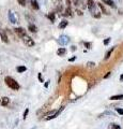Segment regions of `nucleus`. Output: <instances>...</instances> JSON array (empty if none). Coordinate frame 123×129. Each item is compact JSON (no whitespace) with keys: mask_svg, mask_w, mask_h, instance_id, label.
<instances>
[{"mask_svg":"<svg viewBox=\"0 0 123 129\" xmlns=\"http://www.w3.org/2000/svg\"><path fill=\"white\" fill-rule=\"evenodd\" d=\"M5 82L8 86H9L11 89H13V90H18L19 88H21V86H19V84L15 81L14 79H12L10 78V76H7V78L5 79Z\"/></svg>","mask_w":123,"mask_h":129,"instance_id":"1","label":"nucleus"},{"mask_svg":"<svg viewBox=\"0 0 123 129\" xmlns=\"http://www.w3.org/2000/svg\"><path fill=\"white\" fill-rule=\"evenodd\" d=\"M58 42H59V44H60V45H66V44L70 42V39H69V37H67V36L62 35V36H60V38L58 39Z\"/></svg>","mask_w":123,"mask_h":129,"instance_id":"2","label":"nucleus"},{"mask_svg":"<svg viewBox=\"0 0 123 129\" xmlns=\"http://www.w3.org/2000/svg\"><path fill=\"white\" fill-rule=\"evenodd\" d=\"M14 32L18 36V37H21V38H24V37L26 36V31H25V29H24V28H22V27L15 28V29H14Z\"/></svg>","mask_w":123,"mask_h":129,"instance_id":"3","label":"nucleus"},{"mask_svg":"<svg viewBox=\"0 0 123 129\" xmlns=\"http://www.w3.org/2000/svg\"><path fill=\"white\" fill-rule=\"evenodd\" d=\"M24 43H25L27 46H33L34 45V41L30 37H28V36H25V37H24Z\"/></svg>","mask_w":123,"mask_h":129,"instance_id":"4","label":"nucleus"},{"mask_svg":"<svg viewBox=\"0 0 123 129\" xmlns=\"http://www.w3.org/2000/svg\"><path fill=\"white\" fill-rule=\"evenodd\" d=\"M87 8L89 9L90 12H93L95 9V3L93 0H87Z\"/></svg>","mask_w":123,"mask_h":129,"instance_id":"5","label":"nucleus"},{"mask_svg":"<svg viewBox=\"0 0 123 129\" xmlns=\"http://www.w3.org/2000/svg\"><path fill=\"white\" fill-rule=\"evenodd\" d=\"M9 19H10V22H11V23H13V24H15V23H17V22H18L17 17L15 16V14H14L12 11L9 12Z\"/></svg>","mask_w":123,"mask_h":129,"instance_id":"6","label":"nucleus"},{"mask_svg":"<svg viewBox=\"0 0 123 129\" xmlns=\"http://www.w3.org/2000/svg\"><path fill=\"white\" fill-rule=\"evenodd\" d=\"M0 38H1V40H2V41L5 42V43H9V38H8L6 31H3V30L0 31Z\"/></svg>","mask_w":123,"mask_h":129,"instance_id":"7","label":"nucleus"},{"mask_svg":"<svg viewBox=\"0 0 123 129\" xmlns=\"http://www.w3.org/2000/svg\"><path fill=\"white\" fill-rule=\"evenodd\" d=\"M63 109H64V106H62L60 109H59V111H56V113H55V114L54 115H51L50 116V117H48V118H47V120H49V119H54V118H56L57 117V116L59 115V114H60V113L63 111Z\"/></svg>","mask_w":123,"mask_h":129,"instance_id":"8","label":"nucleus"},{"mask_svg":"<svg viewBox=\"0 0 123 129\" xmlns=\"http://www.w3.org/2000/svg\"><path fill=\"white\" fill-rule=\"evenodd\" d=\"M103 1V3H104V5H107L108 7H111L112 9H114V8H116V5H114V2L112 1V0H102Z\"/></svg>","mask_w":123,"mask_h":129,"instance_id":"9","label":"nucleus"},{"mask_svg":"<svg viewBox=\"0 0 123 129\" xmlns=\"http://www.w3.org/2000/svg\"><path fill=\"white\" fill-rule=\"evenodd\" d=\"M97 6H98V8H100L101 11H102L105 15H108V14H109V12L106 10V8L104 7V5H103V3H101V2H100V3H97Z\"/></svg>","mask_w":123,"mask_h":129,"instance_id":"10","label":"nucleus"},{"mask_svg":"<svg viewBox=\"0 0 123 129\" xmlns=\"http://www.w3.org/2000/svg\"><path fill=\"white\" fill-rule=\"evenodd\" d=\"M66 53V48L65 47H60V48H58V51H57V55L58 56H63Z\"/></svg>","mask_w":123,"mask_h":129,"instance_id":"11","label":"nucleus"},{"mask_svg":"<svg viewBox=\"0 0 123 129\" xmlns=\"http://www.w3.org/2000/svg\"><path fill=\"white\" fill-rule=\"evenodd\" d=\"M28 29H29V31H31V32H33V34H35V32L38 31V27L35 26V25H33V24H29Z\"/></svg>","mask_w":123,"mask_h":129,"instance_id":"12","label":"nucleus"},{"mask_svg":"<svg viewBox=\"0 0 123 129\" xmlns=\"http://www.w3.org/2000/svg\"><path fill=\"white\" fill-rule=\"evenodd\" d=\"M30 3H31V8H32V9H34V10H39L40 9V7H39L38 2H37V0H31Z\"/></svg>","mask_w":123,"mask_h":129,"instance_id":"13","label":"nucleus"},{"mask_svg":"<svg viewBox=\"0 0 123 129\" xmlns=\"http://www.w3.org/2000/svg\"><path fill=\"white\" fill-rule=\"evenodd\" d=\"M9 102H10V99L8 98V97H3V98L1 99V104L3 107H7L8 104H9Z\"/></svg>","mask_w":123,"mask_h":129,"instance_id":"14","label":"nucleus"},{"mask_svg":"<svg viewBox=\"0 0 123 129\" xmlns=\"http://www.w3.org/2000/svg\"><path fill=\"white\" fill-rule=\"evenodd\" d=\"M109 99H110V100H122V99H123V95H116V96H111Z\"/></svg>","mask_w":123,"mask_h":129,"instance_id":"15","label":"nucleus"},{"mask_svg":"<svg viewBox=\"0 0 123 129\" xmlns=\"http://www.w3.org/2000/svg\"><path fill=\"white\" fill-rule=\"evenodd\" d=\"M64 15L65 16H72V10H71V8L70 7H66V9L64 11Z\"/></svg>","mask_w":123,"mask_h":129,"instance_id":"16","label":"nucleus"},{"mask_svg":"<svg viewBox=\"0 0 123 129\" xmlns=\"http://www.w3.org/2000/svg\"><path fill=\"white\" fill-rule=\"evenodd\" d=\"M67 24H69V22L65 21V19H63V21L59 24V28H61V29H63V28H65L67 26Z\"/></svg>","mask_w":123,"mask_h":129,"instance_id":"17","label":"nucleus"},{"mask_svg":"<svg viewBox=\"0 0 123 129\" xmlns=\"http://www.w3.org/2000/svg\"><path fill=\"white\" fill-rule=\"evenodd\" d=\"M16 70H17L18 73H23V72H25L27 70V68L25 66H19V67L16 68Z\"/></svg>","mask_w":123,"mask_h":129,"instance_id":"18","label":"nucleus"},{"mask_svg":"<svg viewBox=\"0 0 123 129\" xmlns=\"http://www.w3.org/2000/svg\"><path fill=\"white\" fill-rule=\"evenodd\" d=\"M108 129H121V128H120V126H119V125L114 124V123H111V124H109Z\"/></svg>","mask_w":123,"mask_h":129,"instance_id":"19","label":"nucleus"},{"mask_svg":"<svg viewBox=\"0 0 123 129\" xmlns=\"http://www.w3.org/2000/svg\"><path fill=\"white\" fill-rule=\"evenodd\" d=\"M113 50H114V47H111V50H109V51L106 53V56H105V59H106V60L110 57V55H111V53L113 52Z\"/></svg>","mask_w":123,"mask_h":129,"instance_id":"20","label":"nucleus"},{"mask_svg":"<svg viewBox=\"0 0 123 129\" xmlns=\"http://www.w3.org/2000/svg\"><path fill=\"white\" fill-rule=\"evenodd\" d=\"M47 16H48V18L50 19V22H51V23H54V22H55V19H56V17H55V13H49Z\"/></svg>","mask_w":123,"mask_h":129,"instance_id":"21","label":"nucleus"},{"mask_svg":"<svg viewBox=\"0 0 123 129\" xmlns=\"http://www.w3.org/2000/svg\"><path fill=\"white\" fill-rule=\"evenodd\" d=\"M28 113H29V109L27 108L26 110H25V112H24V114H23V118H24V119H25V118L27 117V115H28Z\"/></svg>","mask_w":123,"mask_h":129,"instance_id":"22","label":"nucleus"},{"mask_svg":"<svg viewBox=\"0 0 123 129\" xmlns=\"http://www.w3.org/2000/svg\"><path fill=\"white\" fill-rule=\"evenodd\" d=\"M26 18L28 19V21H34V17H33V16H30L29 13H27V14H26Z\"/></svg>","mask_w":123,"mask_h":129,"instance_id":"23","label":"nucleus"},{"mask_svg":"<svg viewBox=\"0 0 123 129\" xmlns=\"http://www.w3.org/2000/svg\"><path fill=\"white\" fill-rule=\"evenodd\" d=\"M18 3H19V6H22V7H25L26 6V0H17Z\"/></svg>","mask_w":123,"mask_h":129,"instance_id":"24","label":"nucleus"},{"mask_svg":"<svg viewBox=\"0 0 123 129\" xmlns=\"http://www.w3.org/2000/svg\"><path fill=\"white\" fill-rule=\"evenodd\" d=\"M87 66H88L89 68H93V67L95 66V63H94V62H92V61H89L88 63H87Z\"/></svg>","mask_w":123,"mask_h":129,"instance_id":"25","label":"nucleus"},{"mask_svg":"<svg viewBox=\"0 0 123 129\" xmlns=\"http://www.w3.org/2000/svg\"><path fill=\"white\" fill-rule=\"evenodd\" d=\"M110 40H111L110 38H107V39H105V40H104V45H108V43L110 42Z\"/></svg>","mask_w":123,"mask_h":129,"instance_id":"26","label":"nucleus"},{"mask_svg":"<svg viewBox=\"0 0 123 129\" xmlns=\"http://www.w3.org/2000/svg\"><path fill=\"white\" fill-rule=\"evenodd\" d=\"M93 16L95 18H100L101 17V13H98V12H96V13H93Z\"/></svg>","mask_w":123,"mask_h":129,"instance_id":"27","label":"nucleus"},{"mask_svg":"<svg viewBox=\"0 0 123 129\" xmlns=\"http://www.w3.org/2000/svg\"><path fill=\"white\" fill-rule=\"evenodd\" d=\"M116 111L119 113V114L123 115V109H119V108H117V109H116Z\"/></svg>","mask_w":123,"mask_h":129,"instance_id":"28","label":"nucleus"},{"mask_svg":"<svg viewBox=\"0 0 123 129\" xmlns=\"http://www.w3.org/2000/svg\"><path fill=\"white\" fill-rule=\"evenodd\" d=\"M38 78H39V81H40V82H43V76H42V74H41V73H39Z\"/></svg>","mask_w":123,"mask_h":129,"instance_id":"29","label":"nucleus"},{"mask_svg":"<svg viewBox=\"0 0 123 129\" xmlns=\"http://www.w3.org/2000/svg\"><path fill=\"white\" fill-rule=\"evenodd\" d=\"M110 74H111V72H107V73L104 75V79H107V78H109Z\"/></svg>","mask_w":123,"mask_h":129,"instance_id":"30","label":"nucleus"},{"mask_svg":"<svg viewBox=\"0 0 123 129\" xmlns=\"http://www.w3.org/2000/svg\"><path fill=\"white\" fill-rule=\"evenodd\" d=\"M72 1H73V3H74L75 6H78L79 5V0H72Z\"/></svg>","mask_w":123,"mask_h":129,"instance_id":"31","label":"nucleus"},{"mask_svg":"<svg viewBox=\"0 0 123 129\" xmlns=\"http://www.w3.org/2000/svg\"><path fill=\"white\" fill-rule=\"evenodd\" d=\"M65 3H66V7H70V5H71V0H65Z\"/></svg>","mask_w":123,"mask_h":129,"instance_id":"32","label":"nucleus"},{"mask_svg":"<svg viewBox=\"0 0 123 129\" xmlns=\"http://www.w3.org/2000/svg\"><path fill=\"white\" fill-rule=\"evenodd\" d=\"M76 13H77L78 15H82V12H81L80 10H76Z\"/></svg>","mask_w":123,"mask_h":129,"instance_id":"33","label":"nucleus"},{"mask_svg":"<svg viewBox=\"0 0 123 129\" xmlns=\"http://www.w3.org/2000/svg\"><path fill=\"white\" fill-rule=\"evenodd\" d=\"M85 45H86L87 47H88V48H90V46H91V43H88V42H86V43H85Z\"/></svg>","mask_w":123,"mask_h":129,"instance_id":"34","label":"nucleus"},{"mask_svg":"<svg viewBox=\"0 0 123 129\" xmlns=\"http://www.w3.org/2000/svg\"><path fill=\"white\" fill-rule=\"evenodd\" d=\"M76 59V56H74V57H72V58H70L69 59V61H74V60Z\"/></svg>","mask_w":123,"mask_h":129,"instance_id":"35","label":"nucleus"},{"mask_svg":"<svg viewBox=\"0 0 123 129\" xmlns=\"http://www.w3.org/2000/svg\"><path fill=\"white\" fill-rule=\"evenodd\" d=\"M48 82H49V81H47V82H45V84H44V86L47 88V87H48Z\"/></svg>","mask_w":123,"mask_h":129,"instance_id":"36","label":"nucleus"},{"mask_svg":"<svg viewBox=\"0 0 123 129\" xmlns=\"http://www.w3.org/2000/svg\"><path fill=\"white\" fill-rule=\"evenodd\" d=\"M120 82H123V74L120 75Z\"/></svg>","mask_w":123,"mask_h":129,"instance_id":"37","label":"nucleus"},{"mask_svg":"<svg viewBox=\"0 0 123 129\" xmlns=\"http://www.w3.org/2000/svg\"><path fill=\"white\" fill-rule=\"evenodd\" d=\"M72 51H76V46H72Z\"/></svg>","mask_w":123,"mask_h":129,"instance_id":"38","label":"nucleus"}]
</instances>
